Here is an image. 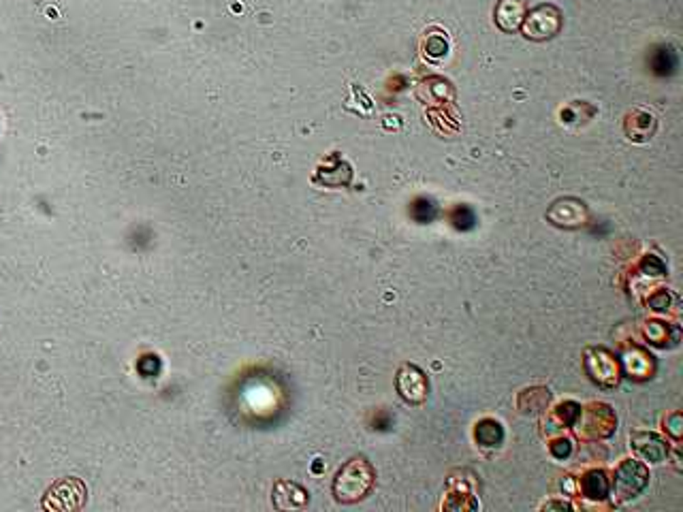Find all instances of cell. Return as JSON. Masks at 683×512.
Returning a JSON list of instances; mask_svg holds the SVG:
<instances>
[{"instance_id": "1", "label": "cell", "mask_w": 683, "mask_h": 512, "mask_svg": "<svg viewBox=\"0 0 683 512\" xmlns=\"http://www.w3.org/2000/svg\"><path fill=\"white\" fill-rule=\"evenodd\" d=\"M374 481L376 472L372 464L365 457H353L338 470L333 479V498L340 504H355L372 491Z\"/></svg>"}, {"instance_id": "2", "label": "cell", "mask_w": 683, "mask_h": 512, "mask_svg": "<svg viewBox=\"0 0 683 512\" xmlns=\"http://www.w3.org/2000/svg\"><path fill=\"white\" fill-rule=\"evenodd\" d=\"M85 504V487L79 479H62L49 487L43 498L47 511H77Z\"/></svg>"}, {"instance_id": "3", "label": "cell", "mask_w": 683, "mask_h": 512, "mask_svg": "<svg viewBox=\"0 0 683 512\" xmlns=\"http://www.w3.org/2000/svg\"><path fill=\"white\" fill-rule=\"evenodd\" d=\"M560 28H562V13L553 4H538L526 15V23H523L526 36L534 41L551 38L560 32Z\"/></svg>"}, {"instance_id": "4", "label": "cell", "mask_w": 683, "mask_h": 512, "mask_svg": "<svg viewBox=\"0 0 683 512\" xmlns=\"http://www.w3.org/2000/svg\"><path fill=\"white\" fill-rule=\"evenodd\" d=\"M395 387H397V393L402 395V399L412 406L423 404L429 393L427 376L417 365H410V363H404L400 367L397 378H395Z\"/></svg>"}, {"instance_id": "5", "label": "cell", "mask_w": 683, "mask_h": 512, "mask_svg": "<svg viewBox=\"0 0 683 512\" xmlns=\"http://www.w3.org/2000/svg\"><path fill=\"white\" fill-rule=\"evenodd\" d=\"M647 483V470L639 461H624L613 481V493L620 500L635 498Z\"/></svg>"}, {"instance_id": "6", "label": "cell", "mask_w": 683, "mask_h": 512, "mask_svg": "<svg viewBox=\"0 0 683 512\" xmlns=\"http://www.w3.org/2000/svg\"><path fill=\"white\" fill-rule=\"evenodd\" d=\"M585 367L592 376L594 382L603 385V387H613L617 382V363L615 359L603 350V348H594V350H588V361H585Z\"/></svg>"}, {"instance_id": "7", "label": "cell", "mask_w": 683, "mask_h": 512, "mask_svg": "<svg viewBox=\"0 0 683 512\" xmlns=\"http://www.w3.org/2000/svg\"><path fill=\"white\" fill-rule=\"evenodd\" d=\"M308 504V493L303 487L291 481H280L273 487V506L280 511H293V508H303Z\"/></svg>"}, {"instance_id": "8", "label": "cell", "mask_w": 683, "mask_h": 512, "mask_svg": "<svg viewBox=\"0 0 683 512\" xmlns=\"http://www.w3.org/2000/svg\"><path fill=\"white\" fill-rule=\"evenodd\" d=\"M526 19V0H500L496 6V23L504 32H515Z\"/></svg>"}, {"instance_id": "9", "label": "cell", "mask_w": 683, "mask_h": 512, "mask_svg": "<svg viewBox=\"0 0 683 512\" xmlns=\"http://www.w3.org/2000/svg\"><path fill=\"white\" fill-rule=\"evenodd\" d=\"M549 218H551L556 224H560V226H579V224H583V220H585V207H583V203L573 201V199L558 201V203L551 207Z\"/></svg>"}, {"instance_id": "10", "label": "cell", "mask_w": 683, "mask_h": 512, "mask_svg": "<svg viewBox=\"0 0 683 512\" xmlns=\"http://www.w3.org/2000/svg\"><path fill=\"white\" fill-rule=\"evenodd\" d=\"M632 446L645 461H652V464H660L667 457V444L654 434H635Z\"/></svg>"}, {"instance_id": "11", "label": "cell", "mask_w": 683, "mask_h": 512, "mask_svg": "<svg viewBox=\"0 0 683 512\" xmlns=\"http://www.w3.org/2000/svg\"><path fill=\"white\" fill-rule=\"evenodd\" d=\"M656 130V117L650 113V111H643V109H635L628 120H626V132L630 139L635 141H645L654 135Z\"/></svg>"}, {"instance_id": "12", "label": "cell", "mask_w": 683, "mask_h": 512, "mask_svg": "<svg viewBox=\"0 0 683 512\" xmlns=\"http://www.w3.org/2000/svg\"><path fill=\"white\" fill-rule=\"evenodd\" d=\"M474 436H476V442H479L481 446H500L504 434H502V427H500L496 421L485 419V421H481V423L476 425Z\"/></svg>"}, {"instance_id": "13", "label": "cell", "mask_w": 683, "mask_h": 512, "mask_svg": "<svg viewBox=\"0 0 683 512\" xmlns=\"http://www.w3.org/2000/svg\"><path fill=\"white\" fill-rule=\"evenodd\" d=\"M583 491L588 498H605L607 496V479L603 472H590L583 479Z\"/></svg>"}, {"instance_id": "14", "label": "cell", "mask_w": 683, "mask_h": 512, "mask_svg": "<svg viewBox=\"0 0 683 512\" xmlns=\"http://www.w3.org/2000/svg\"><path fill=\"white\" fill-rule=\"evenodd\" d=\"M447 49H449V45H447V38H444V36L432 34L429 38H425V53H429V56H434V58H440V56L447 53Z\"/></svg>"}, {"instance_id": "15", "label": "cell", "mask_w": 683, "mask_h": 512, "mask_svg": "<svg viewBox=\"0 0 683 512\" xmlns=\"http://www.w3.org/2000/svg\"><path fill=\"white\" fill-rule=\"evenodd\" d=\"M664 305H669V295L662 291V293H658V295L652 299V308H654V310H664Z\"/></svg>"}, {"instance_id": "16", "label": "cell", "mask_w": 683, "mask_h": 512, "mask_svg": "<svg viewBox=\"0 0 683 512\" xmlns=\"http://www.w3.org/2000/svg\"><path fill=\"white\" fill-rule=\"evenodd\" d=\"M543 508H570V504H562V502H556V504H545Z\"/></svg>"}]
</instances>
